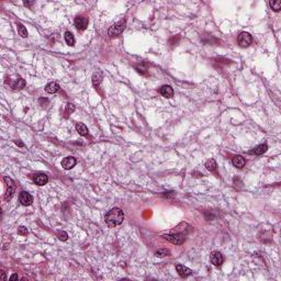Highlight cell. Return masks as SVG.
I'll use <instances>...</instances> for the list:
<instances>
[{
    "label": "cell",
    "instance_id": "cell-1",
    "mask_svg": "<svg viewBox=\"0 0 281 281\" xmlns=\"http://www.w3.org/2000/svg\"><path fill=\"white\" fill-rule=\"evenodd\" d=\"M105 223L110 226V227H114V226L120 225L124 220V213L121 209L113 208L105 214L104 216Z\"/></svg>",
    "mask_w": 281,
    "mask_h": 281
},
{
    "label": "cell",
    "instance_id": "cell-2",
    "mask_svg": "<svg viewBox=\"0 0 281 281\" xmlns=\"http://www.w3.org/2000/svg\"><path fill=\"white\" fill-rule=\"evenodd\" d=\"M125 26H126V20H121V21H119L118 23H115L114 25H112L111 28L109 29L108 34H109L111 37L118 36V35H120L121 33L124 31Z\"/></svg>",
    "mask_w": 281,
    "mask_h": 281
},
{
    "label": "cell",
    "instance_id": "cell-3",
    "mask_svg": "<svg viewBox=\"0 0 281 281\" xmlns=\"http://www.w3.org/2000/svg\"><path fill=\"white\" fill-rule=\"evenodd\" d=\"M165 239H167L170 243L175 244V245H181V244L184 243L186 241V237H184L183 234H179V233H176V234H167V235H162Z\"/></svg>",
    "mask_w": 281,
    "mask_h": 281
},
{
    "label": "cell",
    "instance_id": "cell-4",
    "mask_svg": "<svg viewBox=\"0 0 281 281\" xmlns=\"http://www.w3.org/2000/svg\"><path fill=\"white\" fill-rule=\"evenodd\" d=\"M252 37L249 33L247 32H241V34L237 37V43L241 47H248V46L252 44Z\"/></svg>",
    "mask_w": 281,
    "mask_h": 281
},
{
    "label": "cell",
    "instance_id": "cell-5",
    "mask_svg": "<svg viewBox=\"0 0 281 281\" xmlns=\"http://www.w3.org/2000/svg\"><path fill=\"white\" fill-rule=\"evenodd\" d=\"M210 260H211V263H212L213 266H215V267H220V266L223 263L224 257L220 252H213L212 254H211V256H210Z\"/></svg>",
    "mask_w": 281,
    "mask_h": 281
},
{
    "label": "cell",
    "instance_id": "cell-6",
    "mask_svg": "<svg viewBox=\"0 0 281 281\" xmlns=\"http://www.w3.org/2000/svg\"><path fill=\"white\" fill-rule=\"evenodd\" d=\"M88 19L83 15H78V17L75 18V25L78 29L79 31H83L87 29L88 26Z\"/></svg>",
    "mask_w": 281,
    "mask_h": 281
},
{
    "label": "cell",
    "instance_id": "cell-7",
    "mask_svg": "<svg viewBox=\"0 0 281 281\" xmlns=\"http://www.w3.org/2000/svg\"><path fill=\"white\" fill-rule=\"evenodd\" d=\"M19 200H20V202H21L22 205H25L26 206V205H30V204H32L33 197L29 192L22 191V192L20 193V195H19Z\"/></svg>",
    "mask_w": 281,
    "mask_h": 281
},
{
    "label": "cell",
    "instance_id": "cell-8",
    "mask_svg": "<svg viewBox=\"0 0 281 281\" xmlns=\"http://www.w3.org/2000/svg\"><path fill=\"white\" fill-rule=\"evenodd\" d=\"M176 270H177V272L179 273V276L182 277V278H187V277L191 276V274L193 273L192 270L189 269L188 267H186V266H183V265H176Z\"/></svg>",
    "mask_w": 281,
    "mask_h": 281
},
{
    "label": "cell",
    "instance_id": "cell-9",
    "mask_svg": "<svg viewBox=\"0 0 281 281\" xmlns=\"http://www.w3.org/2000/svg\"><path fill=\"white\" fill-rule=\"evenodd\" d=\"M76 162H77V160L75 157H65L63 160H61V166H63V168L66 169V170H69V169H72V167H75Z\"/></svg>",
    "mask_w": 281,
    "mask_h": 281
},
{
    "label": "cell",
    "instance_id": "cell-10",
    "mask_svg": "<svg viewBox=\"0 0 281 281\" xmlns=\"http://www.w3.org/2000/svg\"><path fill=\"white\" fill-rule=\"evenodd\" d=\"M159 92L162 97H165V98H167V99H170L173 97V89L168 85L162 86V87L159 89Z\"/></svg>",
    "mask_w": 281,
    "mask_h": 281
},
{
    "label": "cell",
    "instance_id": "cell-11",
    "mask_svg": "<svg viewBox=\"0 0 281 281\" xmlns=\"http://www.w3.org/2000/svg\"><path fill=\"white\" fill-rule=\"evenodd\" d=\"M232 162H233V166L236 167V168H243V167L245 166V164H246V160H245V158H244L243 156L236 155V156H234Z\"/></svg>",
    "mask_w": 281,
    "mask_h": 281
},
{
    "label": "cell",
    "instance_id": "cell-12",
    "mask_svg": "<svg viewBox=\"0 0 281 281\" xmlns=\"http://www.w3.org/2000/svg\"><path fill=\"white\" fill-rule=\"evenodd\" d=\"M33 180H34L35 184H37V186H44V184L47 183L48 177L45 175V173H39V175L35 176Z\"/></svg>",
    "mask_w": 281,
    "mask_h": 281
},
{
    "label": "cell",
    "instance_id": "cell-13",
    "mask_svg": "<svg viewBox=\"0 0 281 281\" xmlns=\"http://www.w3.org/2000/svg\"><path fill=\"white\" fill-rule=\"evenodd\" d=\"M267 149H268L267 144H260V145H258V146L255 147V148L250 151V154H252V155L260 156V155H262V154H265L266 151H267Z\"/></svg>",
    "mask_w": 281,
    "mask_h": 281
},
{
    "label": "cell",
    "instance_id": "cell-14",
    "mask_svg": "<svg viewBox=\"0 0 281 281\" xmlns=\"http://www.w3.org/2000/svg\"><path fill=\"white\" fill-rule=\"evenodd\" d=\"M58 90H59V85L57 82H55V81L48 82L45 87V91L47 93H56Z\"/></svg>",
    "mask_w": 281,
    "mask_h": 281
},
{
    "label": "cell",
    "instance_id": "cell-15",
    "mask_svg": "<svg viewBox=\"0 0 281 281\" xmlns=\"http://www.w3.org/2000/svg\"><path fill=\"white\" fill-rule=\"evenodd\" d=\"M11 87H12L14 90L23 89V88L25 87V81H24V79H22V78H18V79H15L14 82L11 83Z\"/></svg>",
    "mask_w": 281,
    "mask_h": 281
},
{
    "label": "cell",
    "instance_id": "cell-16",
    "mask_svg": "<svg viewBox=\"0 0 281 281\" xmlns=\"http://www.w3.org/2000/svg\"><path fill=\"white\" fill-rule=\"evenodd\" d=\"M76 130H77V132H78V133L80 134L81 136H86L88 134L87 126H86L85 124H82V123H77V124H76Z\"/></svg>",
    "mask_w": 281,
    "mask_h": 281
},
{
    "label": "cell",
    "instance_id": "cell-17",
    "mask_svg": "<svg viewBox=\"0 0 281 281\" xmlns=\"http://www.w3.org/2000/svg\"><path fill=\"white\" fill-rule=\"evenodd\" d=\"M65 41L69 46L75 45V36L72 32H66L65 33Z\"/></svg>",
    "mask_w": 281,
    "mask_h": 281
},
{
    "label": "cell",
    "instance_id": "cell-18",
    "mask_svg": "<svg viewBox=\"0 0 281 281\" xmlns=\"http://www.w3.org/2000/svg\"><path fill=\"white\" fill-rule=\"evenodd\" d=\"M270 7H271V9L274 11V12H278V11H280L281 9V1L280 0H272V1L269 2Z\"/></svg>",
    "mask_w": 281,
    "mask_h": 281
},
{
    "label": "cell",
    "instance_id": "cell-19",
    "mask_svg": "<svg viewBox=\"0 0 281 281\" xmlns=\"http://www.w3.org/2000/svg\"><path fill=\"white\" fill-rule=\"evenodd\" d=\"M217 165H216V162H215L214 159H210L206 162L205 164V168L208 169L209 171H214L215 169H216Z\"/></svg>",
    "mask_w": 281,
    "mask_h": 281
},
{
    "label": "cell",
    "instance_id": "cell-20",
    "mask_svg": "<svg viewBox=\"0 0 281 281\" xmlns=\"http://www.w3.org/2000/svg\"><path fill=\"white\" fill-rule=\"evenodd\" d=\"M168 255H170V250L167 249V248H159V249L155 252V256L157 257H165L168 256Z\"/></svg>",
    "mask_w": 281,
    "mask_h": 281
},
{
    "label": "cell",
    "instance_id": "cell-21",
    "mask_svg": "<svg viewBox=\"0 0 281 281\" xmlns=\"http://www.w3.org/2000/svg\"><path fill=\"white\" fill-rule=\"evenodd\" d=\"M101 79H102V74H101L100 72H94L93 77H92V82H93V85L96 86V87L101 82Z\"/></svg>",
    "mask_w": 281,
    "mask_h": 281
},
{
    "label": "cell",
    "instance_id": "cell-22",
    "mask_svg": "<svg viewBox=\"0 0 281 281\" xmlns=\"http://www.w3.org/2000/svg\"><path fill=\"white\" fill-rule=\"evenodd\" d=\"M17 25H18V32H19V34L21 35L22 37L28 36V31H26L25 26H24L22 23H18Z\"/></svg>",
    "mask_w": 281,
    "mask_h": 281
},
{
    "label": "cell",
    "instance_id": "cell-23",
    "mask_svg": "<svg viewBox=\"0 0 281 281\" xmlns=\"http://www.w3.org/2000/svg\"><path fill=\"white\" fill-rule=\"evenodd\" d=\"M13 193H14V187L13 186L8 187V190H7L6 194H4V200H6V201L11 200L12 199V197H13Z\"/></svg>",
    "mask_w": 281,
    "mask_h": 281
},
{
    "label": "cell",
    "instance_id": "cell-24",
    "mask_svg": "<svg viewBox=\"0 0 281 281\" xmlns=\"http://www.w3.org/2000/svg\"><path fill=\"white\" fill-rule=\"evenodd\" d=\"M74 110H75V105L74 104H70V103H68V104L66 105L65 113L66 114H70V113H72V112H74Z\"/></svg>",
    "mask_w": 281,
    "mask_h": 281
},
{
    "label": "cell",
    "instance_id": "cell-25",
    "mask_svg": "<svg viewBox=\"0 0 281 281\" xmlns=\"http://www.w3.org/2000/svg\"><path fill=\"white\" fill-rule=\"evenodd\" d=\"M57 236H58V238L61 239V241H66L68 237L67 233L64 232V231H61V232H58V234H57Z\"/></svg>",
    "mask_w": 281,
    "mask_h": 281
},
{
    "label": "cell",
    "instance_id": "cell-26",
    "mask_svg": "<svg viewBox=\"0 0 281 281\" xmlns=\"http://www.w3.org/2000/svg\"><path fill=\"white\" fill-rule=\"evenodd\" d=\"M18 233H19L20 235H26L28 234V230H26V227H24V226H20L19 230H18Z\"/></svg>",
    "mask_w": 281,
    "mask_h": 281
},
{
    "label": "cell",
    "instance_id": "cell-27",
    "mask_svg": "<svg viewBox=\"0 0 281 281\" xmlns=\"http://www.w3.org/2000/svg\"><path fill=\"white\" fill-rule=\"evenodd\" d=\"M3 181L6 182V184L8 187H11V186H13V181H12V179H10V178L9 177H4L3 178Z\"/></svg>",
    "mask_w": 281,
    "mask_h": 281
},
{
    "label": "cell",
    "instance_id": "cell-28",
    "mask_svg": "<svg viewBox=\"0 0 281 281\" xmlns=\"http://www.w3.org/2000/svg\"><path fill=\"white\" fill-rule=\"evenodd\" d=\"M18 279H19V277H18V274H12V276L10 277V280L11 281H13V280H18Z\"/></svg>",
    "mask_w": 281,
    "mask_h": 281
},
{
    "label": "cell",
    "instance_id": "cell-29",
    "mask_svg": "<svg viewBox=\"0 0 281 281\" xmlns=\"http://www.w3.org/2000/svg\"><path fill=\"white\" fill-rule=\"evenodd\" d=\"M0 273H1V279H2V280H6V276H4V272L1 271Z\"/></svg>",
    "mask_w": 281,
    "mask_h": 281
},
{
    "label": "cell",
    "instance_id": "cell-30",
    "mask_svg": "<svg viewBox=\"0 0 281 281\" xmlns=\"http://www.w3.org/2000/svg\"><path fill=\"white\" fill-rule=\"evenodd\" d=\"M15 144H17V145H19V146H24V144H23V143H21V142H18V140H15Z\"/></svg>",
    "mask_w": 281,
    "mask_h": 281
}]
</instances>
